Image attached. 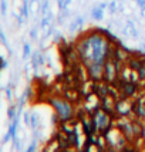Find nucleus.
<instances>
[{
    "instance_id": "nucleus-10",
    "label": "nucleus",
    "mask_w": 145,
    "mask_h": 152,
    "mask_svg": "<svg viewBox=\"0 0 145 152\" xmlns=\"http://www.w3.org/2000/svg\"><path fill=\"white\" fill-rule=\"evenodd\" d=\"M115 102H117V99L111 97V95H107L104 98H101V108L108 113L110 115H112L114 118H117V114H115Z\"/></svg>"
},
{
    "instance_id": "nucleus-4",
    "label": "nucleus",
    "mask_w": 145,
    "mask_h": 152,
    "mask_svg": "<svg viewBox=\"0 0 145 152\" xmlns=\"http://www.w3.org/2000/svg\"><path fill=\"white\" fill-rule=\"evenodd\" d=\"M81 108L87 111L88 114H92L95 113L97 110L101 108V98L95 93H91L83 97V101H81Z\"/></svg>"
},
{
    "instance_id": "nucleus-3",
    "label": "nucleus",
    "mask_w": 145,
    "mask_h": 152,
    "mask_svg": "<svg viewBox=\"0 0 145 152\" xmlns=\"http://www.w3.org/2000/svg\"><path fill=\"white\" fill-rule=\"evenodd\" d=\"M91 117H92V121H94V125H95L97 132L104 134L108 128L115 125V118L112 115H110L108 113H105L103 108H100L95 113H92Z\"/></svg>"
},
{
    "instance_id": "nucleus-13",
    "label": "nucleus",
    "mask_w": 145,
    "mask_h": 152,
    "mask_svg": "<svg viewBox=\"0 0 145 152\" xmlns=\"http://www.w3.org/2000/svg\"><path fill=\"white\" fill-rule=\"evenodd\" d=\"M137 1L139 3V6L142 7V9H145V0H137Z\"/></svg>"
},
{
    "instance_id": "nucleus-8",
    "label": "nucleus",
    "mask_w": 145,
    "mask_h": 152,
    "mask_svg": "<svg viewBox=\"0 0 145 152\" xmlns=\"http://www.w3.org/2000/svg\"><path fill=\"white\" fill-rule=\"evenodd\" d=\"M87 71H88V77L94 81L104 80V64L91 63L90 66H87Z\"/></svg>"
},
{
    "instance_id": "nucleus-1",
    "label": "nucleus",
    "mask_w": 145,
    "mask_h": 152,
    "mask_svg": "<svg viewBox=\"0 0 145 152\" xmlns=\"http://www.w3.org/2000/svg\"><path fill=\"white\" fill-rule=\"evenodd\" d=\"M104 138H105L108 151H124L125 146L130 144L128 138L117 125H112L111 128H108L104 132Z\"/></svg>"
},
{
    "instance_id": "nucleus-6",
    "label": "nucleus",
    "mask_w": 145,
    "mask_h": 152,
    "mask_svg": "<svg viewBox=\"0 0 145 152\" xmlns=\"http://www.w3.org/2000/svg\"><path fill=\"white\" fill-rule=\"evenodd\" d=\"M61 57L64 60L66 66H77V64H81V57H80V53L77 51L75 47H70L67 46L64 48H61Z\"/></svg>"
},
{
    "instance_id": "nucleus-12",
    "label": "nucleus",
    "mask_w": 145,
    "mask_h": 152,
    "mask_svg": "<svg viewBox=\"0 0 145 152\" xmlns=\"http://www.w3.org/2000/svg\"><path fill=\"white\" fill-rule=\"evenodd\" d=\"M94 17L95 19H101L103 17V12L101 10H94Z\"/></svg>"
},
{
    "instance_id": "nucleus-2",
    "label": "nucleus",
    "mask_w": 145,
    "mask_h": 152,
    "mask_svg": "<svg viewBox=\"0 0 145 152\" xmlns=\"http://www.w3.org/2000/svg\"><path fill=\"white\" fill-rule=\"evenodd\" d=\"M50 104L53 105V108L57 113V117L60 118V121H68L71 118H75V108L74 104L70 102L68 99H66L64 97L56 95L50 99Z\"/></svg>"
},
{
    "instance_id": "nucleus-11",
    "label": "nucleus",
    "mask_w": 145,
    "mask_h": 152,
    "mask_svg": "<svg viewBox=\"0 0 145 152\" xmlns=\"http://www.w3.org/2000/svg\"><path fill=\"white\" fill-rule=\"evenodd\" d=\"M127 33L130 34V36H132V37H137V36H138L135 27L132 26V23H130V21H128V27H127Z\"/></svg>"
},
{
    "instance_id": "nucleus-7",
    "label": "nucleus",
    "mask_w": 145,
    "mask_h": 152,
    "mask_svg": "<svg viewBox=\"0 0 145 152\" xmlns=\"http://www.w3.org/2000/svg\"><path fill=\"white\" fill-rule=\"evenodd\" d=\"M118 68L115 66V63L112 61V58H107L104 63V80L108 83H114L118 78Z\"/></svg>"
},
{
    "instance_id": "nucleus-5",
    "label": "nucleus",
    "mask_w": 145,
    "mask_h": 152,
    "mask_svg": "<svg viewBox=\"0 0 145 152\" xmlns=\"http://www.w3.org/2000/svg\"><path fill=\"white\" fill-rule=\"evenodd\" d=\"M117 117H127L134 114V98H119L115 102Z\"/></svg>"
},
{
    "instance_id": "nucleus-9",
    "label": "nucleus",
    "mask_w": 145,
    "mask_h": 152,
    "mask_svg": "<svg viewBox=\"0 0 145 152\" xmlns=\"http://www.w3.org/2000/svg\"><path fill=\"white\" fill-rule=\"evenodd\" d=\"M110 84L105 80H98V81H94V93L98 95L100 98H104L107 95H110Z\"/></svg>"
}]
</instances>
